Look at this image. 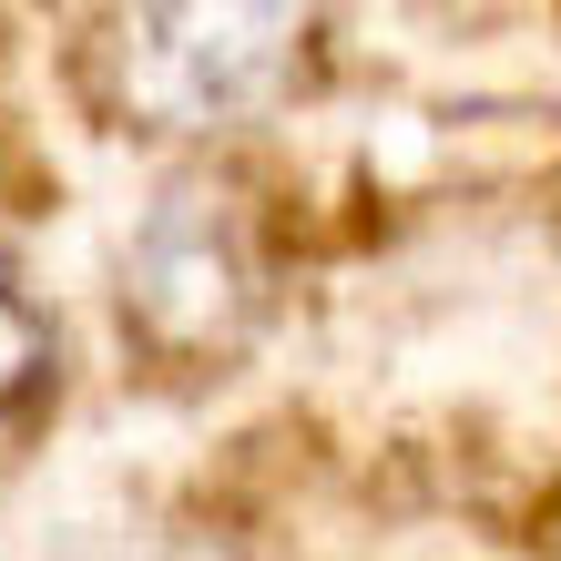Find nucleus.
<instances>
[{"instance_id":"2","label":"nucleus","mask_w":561,"mask_h":561,"mask_svg":"<svg viewBox=\"0 0 561 561\" xmlns=\"http://www.w3.org/2000/svg\"><path fill=\"white\" fill-rule=\"evenodd\" d=\"M103 296L123 327V357L163 378H225L276 327L286 245L276 205L255 184V153L225 163H153L144 205L103 245Z\"/></svg>"},{"instance_id":"3","label":"nucleus","mask_w":561,"mask_h":561,"mask_svg":"<svg viewBox=\"0 0 561 561\" xmlns=\"http://www.w3.org/2000/svg\"><path fill=\"white\" fill-rule=\"evenodd\" d=\"M61 388H72L61 307L42 296V276L21 266V245L0 236V459H21L61 419Z\"/></svg>"},{"instance_id":"4","label":"nucleus","mask_w":561,"mask_h":561,"mask_svg":"<svg viewBox=\"0 0 561 561\" xmlns=\"http://www.w3.org/2000/svg\"><path fill=\"white\" fill-rule=\"evenodd\" d=\"M0 144H11V134H0Z\"/></svg>"},{"instance_id":"1","label":"nucleus","mask_w":561,"mask_h":561,"mask_svg":"<svg viewBox=\"0 0 561 561\" xmlns=\"http://www.w3.org/2000/svg\"><path fill=\"white\" fill-rule=\"evenodd\" d=\"M72 103L103 134L144 144L163 163H225L296 123V103L327 72V42L307 11H255V0H153L103 11L61 51Z\"/></svg>"}]
</instances>
